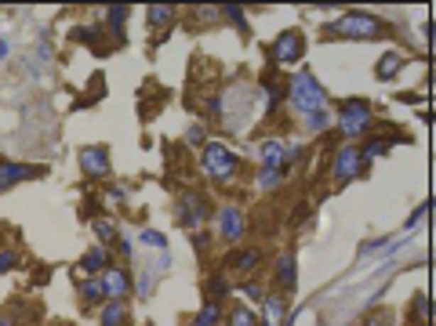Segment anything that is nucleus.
<instances>
[{"mask_svg": "<svg viewBox=\"0 0 436 326\" xmlns=\"http://www.w3.org/2000/svg\"><path fill=\"white\" fill-rule=\"evenodd\" d=\"M236 290L244 293V298H251V301H262V298H266V290H262V283H258V279H244Z\"/></svg>", "mask_w": 436, "mask_h": 326, "instance_id": "c85d7f7f", "label": "nucleus"}, {"mask_svg": "<svg viewBox=\"0 0 436 326\" xmlns=\"http://www.w3.org/2000/svg\"><path fill=\"white\" fill-rule=\"evenodd\" d=\"M113 265V254L106 250V247H91L87 254H84V261L77 265V272H91V276H102L106 269Z\"/></svg>", "mask_w": 436, "mask_h": 326, "instance_id": "f3484780", "label": "nucleus"}, {"mask_svg": "<svg viewBox=\"0 0 436 326\" xmlns=\"http://www.w3.org/2000/svg\"><path fill=\"white\" fill-rule=\"evenodd\" d=\"M0 326H15V315H0Z\"/></svg>", "mask_w": 436, "mask_h": 326, "instance_id": "37998d69", "label": "nucleus"}, {"mask_svg": "<svg viewBox=\"0 0 436 326\" xmlns=\"http://www.w3.org/2000/svg\"><path fill=\"white\" fill-rule=\"evenodd\" d=\"M334 120V113H327V109H317V113H309V116H302V123H305V130H324L327 123Z\"/></svg>", "mask_w": 436, "mask_h": 326, "instance_id": "bb28decb", "label": "nucleus"}, {"mask_svg": "<svg viewBox=\"0 0 436 326\" xmlns=\"http://www.w3.org/2000/svg\"><path fill=\"white\" fill-rule=\"evenodd\" d=\"M124 22H128V8H106V26L109 33H116V44L124 40Z\"/></svg>", "mask_w": 436, "mask_h": 326, "instance_id": "393cba45", "label": "nucleus"}, {"mask_svg": "<svg viewBox=\"0 0 436 326\" xmlns=\"http://www.w3.org/2000/svg\"><path fill=\"white\" fill-rule=\"evenodd\" d=\"M142 243H146V247H160V250H164V247H168V236H164V232H153V228H146V232H142Z\"/></svg>", "mask_w": 436, "mask_h": 326, "instance_id": "72a5a7b5", "label": "nucleus"}, {"mask_svg": "<svg viewBox=\"0 0 436 326\" xmlns=\"http://www.w3.org/2000/svg\"><path fill=\"white\" fill-rule=\"evenodd\" d=\"M124 196H128V189H124V185H116V189L109 192V200H113V203H124Z\"/></svg>", "mask_w": 436, "mask_h": 326, "instance_id": "58836bf2", "label": "nucleus"}, {"mask_svg": "<svg viewBox=\"0 0 436 326\" xmlns=\"http://www.w3.org/2000/svg\"><path fill=\"white\" fill-rule=\"evenodd\" d=\"M432 210V203L429 200H422V207H415L411 210V218H408V225H403V228H408V232H415V228H418V221H425V214Z\"/></svg>", "mask_w": 436, "mask_h": 326, "instance_id": "2f4dec72", "label": "nucleus"}, {"mask_svg": "<svg viewBox=\"0 0 436 326\" xmlns=\"http://www.w3.org/2000/svg\"><path fill=\"white\" fill-rule=\"evenodd\" d=\"M73 40H77V44H91V47H102L106 29H102V26H77V29H73Z\"/></svg>", "mask_w": 436, "mask_h": 326, "instance_id": "b1692460", "label": "nucleus"}, {"mask_svg": "<svg viewBox=\"0 0 436 326\" xmlns=\"http://www.w3.org/2000/svg\"><path fill=\"white\" fill-rule=\"evenodd\" d=\"M48 174V167H37V163H15V159H0V196L8 189L29 181V178H40Z\"/></svg>", "mask_w": 436, "mask_h": 326, "instance_id": "1a4fd4ad", "label": "nucleus"}, {"mask_svg": "<svg viewBox=\"0 0 436 326\" xmlns=\"http://www.w3.org/2000/svg\"><path fill=\"white\" fill-rule=\"evenodd\" d=\"M190 236H193L197 250H207V243H211V236H207V232H200V228H197V232H190Z\"/></svg>", "mask_w": 436, "mask_h": 326, "instance_id": "4c0bfd02", "label": "nucleus"}, {"mask_svg": "<svg viewBox=\"0 0 436 326\" xmlns=\"http://www.w3.org/2000/svg\"><path fill=\"white\" fill-rule=\"evenodd\" d=\"M185 142H190V145H200V142H204V127H200V123L185 127Z\"/></svg>", "mask_w": 436, "mask_h": 326, "instance_id": "c9c22d12", "label": "nucleus"}, {"mask_svg": "<svg viewBox=\"0 0 436 326\" xmlns=\"http://www.w3.org/2000/svg\"><path fill=\"white\" fill-rule=\"evenodd\" d=\"M338 130H342V138H346L349 145L356 138H364L371 127H375V113H371V102H364V98H346V102H338Z\"/></svg>", "mask_w": 436, "mask_h": 326, "instance_id": "20e7f679", "label": "nucleus"}, {"mask_svg": "<svg viewBox=\"0 0 436 326\" xmlns=\"http://www.w3.org/2000/svg\"><path fill=\"white\" fill-rule=\"evenodd\" d=\"M214 232L222 236L226 243H240L244 236H247V214L236 207V203H222L218 207V214H214Z\"/></svg>", "mask_w": 436, "mask_h": 326, "instance_id": "39448f33", "label": "nucleus"}, {"mask_svg": "<svg viewBox=\"0 0 436 326\" xmlns=\"http://www.w3.org/2000/svg\"><path fill=\"white\" fill-rule=\"evenodd\" d=\"M400 69H403V55H400V51L378 55V65H375V77H378V80H393Z\"/></svg>", "mask_w": 436, "mask_h": 326, "instance_id": "6ab92c4d", "label": "nucleus"}, {"mask_svg": "<svg viewBox=\"0 0 436 326\" xmlns=\"http://www.w3.org/2000/svg\"><path fill=\"white\" fill-rule=\"evenodd\" d=\"M55 326H70V322H55Z\"/></svg>", "mask_w": 436, "mask_h": 326, "instance_id": "a18cd8bd", "label": "nucleus"}, {"mask_svg": "<svg viewBox=\"0 0 436 326\" xmlns=\"http://www.w3.org/2000/svg\"><path fill=\"white\" fill-rule=\"evenodd\" d=\"M222 315H226V312H222V301H211V298H207L190 326H218V319H222Z\"/></svg>", "mask_w": 436, "mask_h": 326, "instance_id": "4be33fe9", "label": "nucleus"}, {"mask_svg": "<svg viewBox=\"0 0 436 326\" xmlns=\"http://www.w3.org/2000/svg\"><path fill=\"white\" fill-rule=\"evenodd\" d=\"M91 232L99 236V243H102L106 250L120 240V228H116V221H113V218H95V221H91Z\"/></svg>", "mask_w": 436, "mask_h": 326, "instance_id": "aec40b11", "label": "nucleus"}, {"mask_svg": "<svg viewBox=\"0 0 436 326\" xmlns=\"http://www.w3.org/2000/svg\"><path fill=\"white\" fill-rule=\"evenodd\" d=\"M280 181H284V174H280V171H258V185L269 192V189H276Z\"/></svg>", "mask_w": 436, "mask_h": 326, "instance_id": "473e14b6", "label": "nucleus"}, {"mask_svg": "<svg viewBox=\"0 0 436 326\" xmlns=\"http://www.w3.org/2000/svg\"><path fill=\"white\" fill-rule=\"evenodd\" d=\"M99 326H131V308L128 301H106L99 308Z\"/></svg>", "mask_w": 436, "mask_h": 326, "instance_id": "2eb2a0df", "label": "nucleus"}, {"mask_svg": "<svg viewBox=\"0 0 436 326\" xmlns=\"http://www.w3.org/2000/svg\"><path fill=\"white\" fill-rule=\"evenodd\" d=\"M207 214H211L207 196H200V192H182V200H178V221H182L185 232H197Z\"/></svg>", "mask_w": 436, "mask_h": 326, "instance_id": "423d86ee", "label": "nucleus"}, {"mask_svg": "<svg viewBox=\"0 0 436 326\" xmlns=\"http://www.w3.org/2000/svg\"><path fill=\"white\" fill-rule=\"evenodd\" d=\"M367 167L364 163V156H360V145H342L338 152H334V159H331V174H334V181L342 185V181H353L360 171Z\"/></svg>", "mask_w": 436, "mask_h": 326, "instance_id": "0eeeda50", "label": "nucleus"}, {"mask_svg": "<svg viewBox=\"0 0 436 326\" xmlns=\"http://www.w3.org/2000/svg\"><path fill=\"white\" fill-rule=\"evenodd\" d=\"M222 319H226V326H258V312L251 305H233Z\"/></svg>", "mask_w": 436, "mask_h": 326, "instance_id": "412c9836", "label": "nucleus"}, {"mask_svg": "<svg viewBox=\"0 0 436 326\" xmlns=\"http://www.w3.org/2000/svg\"><path fill=\"white\" fill-rule=\"evenodd\" d=\"M269 55H273V62H280V65L298 62V58L305 55V37H302V29H284V33H280V37L269 44Z\"/></svg>", "mask_w": 436, "mask_h": 326, "instance_id": "6e6552de", "label": "nucleus"}, {"mask_svg": "<svg viewBox=\"0 0 436 326\" xmlns=\"http://www.w3.org/2000/svg\"><path fill=\"white\" fill-rule=\"evenodd\" d=\"M149 290H153V276H142V279H138V293H142V298H146Z\"/></svg>", "mask_w": 436, "mask_h": 326, "instance_id": "ea45409f", "label": "nucleus"}, {"mask_svg": "<svg viewBox=\"0 0 436 326\" xmlns=\"http://www.w3.org/2000/svg\"><path fill=\"white\" fill-rule=\"evenodd\" d=\"M396 142H393V135H375V138H367V145L360 149V156H364V163H371L375 156H382L386 149H393Z\"/></svg>", "mask_w": 436, "mask_h": 326, "instance_id": "5701e85b", "label": "nucleus"}, {"mask_svg": "<svg viewBox=\"0 0 436 326\" xmlns=\"http://www.w3.org/2000/svg\"><path fill=\"white\" fill-rule=\"evenodd\" d=\"M324 33L327 37H342V40H378L386 37V22L375 18L371 11H346L334 22H327Z\"/></svg>", "mask_w": 436, "mask_h": 326, "instance_id": "f257e3e1", "label": "nucleus"}, {"mask_svg": "<svg viewBox=\"0 0 436 326\" xmlns=\"http://www.w3.org/2000/svg\"><path fill=\"white\" fill-rule=\"evenodd\" d=\"M364 326H393V312H371Z\"/></svg>", "mask_w": 436, "mask_h": 326, "instance_id": "f704fd0d", "label": "nucleus"}, {"mask_svg": "<svg viewBox=\"0 0 436 326\" xmlns=\"http://www.w3.org/2000/svg\"><path fill=\"white\" fill-rule=\"evenodd\" d=\"M266 94H269V106H280V98L288 94V80H269L266 84Z\"/></svg>", "mask_w": 436, "mask_h": 326, "instance_id": "c756f323", "label": "nucleus"}, {"mask_svg": "<svg viewBox=\"0 0 436 326\" xmlns=\"http://www.w3.org/2000/svg\"><path fill=\"white\" fill-rule=\"evenodd\" d=\"M116 250H120L124 257H128V254H131V240H116Z\"/></svg>", "mask_w": 436, "mask_h": 326, "instance_id": "79ce46f5", "label": "nucleus"}, {"mask_svg": "<svg viewBox=\"0 0 436 326\" xmlns=\"http://www.w3.org/2000/svg\"><path fill=\"white\" fill-rule=\"evenodd\" d=\"M288 163V149L280 138H266L262 142V171H284Z\"/></svg>", "mask_w": 436, "mask_h": 326, "instance_id": "dca6fc26", "label": "nucleus"}, {"mask_svg": "<svg viewBox=\"0 0 436 326\" xmlns=\"http://www.w3.org/2000/svg\"><path fill=\"white\" fill-rule=\"evenodd\" d=\"M77 298H80L84 308H102V305L109 301V298H106V286H102V276L77 283Z\"/></svg>", "mask_w": 436, "mask_h": 326, "instance_id": "4468645a", "label": "nucleus"}, {"mask_svg": "<svg viewBox=\"0 0 436 326\" xmlns=\"http://www.w3.org/2000/svg\"><path fill=\"white\" fill-rule=\"evenodd\" d=\"M273 283L284 290V293H295V290H298V257H295V250H284V254L276 257Z\"/></svg>", "mask_w": 436, "mask_h": 326, "instance_id": "9b49d317", "label": "nucleus"}, {"mask_svg": "<svg viewBox=\"0 0 436 326\" xmlns=\"http://www.w3.org/2000/svg\"><path fill=\"white\" fill-rule=\"evenodd\" d=\"M222 15H226V18H233L240 29H247V26H244V11H240V8H222Z\"/></svg>", "mask_w": 436, "mask_h": 326, "instance_id": "e433bc0d", "label": "nucleus"}, {"mask_svg": "<svg viewBox=\"0 0 436 326\" xmlns=\"http://www.w3.org/2000/svg\"><path fill=\"white\" fill-rule=\"evenodd\" d=\"M22 261V254H18V247H0V276L4 272H11L15 265Z\"/></svg>", "mask_w": 436, "mask_h": 326, "instance_id": "cd10ccee", "label": "nucleus"}, {"mask_svg": "<svg viewBox=\"0 0 436 326\" xmlns=\"http://www.w3.org/2000/svg\"><path fill=\"white\" fill-rule=\"evenodd\" d=\"M298 315H302V312H295V315H288V319H284V326H295V319H298Z\"/></svg>", "mask_w": 436, "mask_h": 326, "instance_id": "c03bdc74", "label": "nucleus"}, {"mask_svg": "<svg viewBox=\"0 0 436 326\" xmlns=\"http://www.w3.org/2000/svg\"><path fill=\"white\" fill-rule=\"evenodd\" d=\"M102 286H106V298L109 301H124L131 293V272L128 269H120V265H109L106 272H102Z\"/></svg>", "mask_w": 436, "mask_h": 326, "instance_id": "f8f14e48", "label": "nucleus"}, {"mask_svg": "<svg viewBox=\"0 0 436 326\" xmlns=\"http://www.w3.org/2000/svg\"><path fill=\"white\" fill-rule=\"evenodd\" d=\"M288 319V301L280 293H266L262 298V315H258V326H284Z\"/></svg>", "mask_w": 436, "mask_h": 326, "instance_id": "ddd939ff", "label": "nucleus"}, {"mask_svg": "<svg viewBox=\"0 0 436 326\" xmlns=\"http://www.w3.org/2000/svg\"><path fill=\"white\" fill-rule=\"evenodd\" d=\"M288 102H291V109L298 116H309V113H317V109H327V94H324V87L317 84L313 73L302 69V73H295L288 80Z\"/></svg>", "mask_w": 436, "mask_h": 326, "instance_id": "f03ea898", "label": "nucleus"}, {"mask_svg": "<svg viewBox=\"0 0 436 326\" xmlns=\"http://www.w3.org/2000/svg\"><path fill=\"white\" fill-rule=\"evenodd\" d=\"M262 265V250L258 247H247V250H233L229 254V269H236L240 276H251Z\"/></svg>", "mask_w": 436, "mask_h": 326, "instance_id": "a211bd4d", "label": "nucleus"}, {"mask_svg": "<svg viewBox=\"0 0 436 326\" xmlns=\"http://www.w3.org/2000/svg\"><path fill=\"white\" fill-rule=\"evenodd\" d=\"M418 319H429V298H418Z\"/></svg>", "mask_w": 436, "mask_h": 326, "instance_id": "a19ab883", "label": "nucleus"}, {"mask_svg": "<svg viewBox=\"0 0 436 326\" xmlns=\"http://www.w3.org/2000/svg\"><path fill=\"white\" fill-rule=\"evenodd\" d=\"M77 159H80V171H84V178H91V181H106V178H109V171H113L109 152H106L102 145H84Z\"/></svg>", "mask_w": 436, "mask_h": 326, "instance_id": "9d476101", "label": "nucleus"}, {"mask_svg": "<svg viewBox=\"0 0 436 326\" xmlns=\"http://www.w3.org/2000/svg\"><path fill=\"white\" fill-rule=\"evenodd\" d=\"M200 171H204L211 181H218V185H229V181L240 174V159H236V152H233L226 142L211 138V142L204 145V156H200Z\"/></svg>", "mask_w": 436, "mask_h": 326, "instance_id": "7ed1b4c3", "label": "nucleus"}, {"mask_svg": "<svg viewBox=\"0 0 436 326\" xmlns=\"http://www.w3.org/2000/svg\"><path fill=\"white\" fill-rule=\"evenodd\" d=\"M229 290H233V286H229V279H226L222 272L207 276V298H211V301H222V298H226Z\"/></svg>", "mask_w": 436, "mask_h": 326, "instance_id": "a878e982", "label": "nucleus"}, {"mask_svg": "<svg viewBox=\"0 0 436 326\" xmlns=\"http://www.w3.org/2000/svg\"><path fill=\"white\" fill-rule=\"evenodd\" d=\"M146 15H149V26H168L175 18V8H149Z\"/></svg>", "mask_w": 436, "mask_h": 326, "instance_id": "7c9ffc66", "label": "nucleus"}]
</instances>
